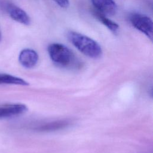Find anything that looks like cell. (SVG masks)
Here are the masks:
<instances>
[{
    "label": "cell",
    "instance_id": "1",
    "mask_svg": "<svg viewBox=\"0 0 153 153\" xmlns=\"http://www.w3.org/2000/svg\"><path fill=\"white\" fill-rule=\"evenodd\" d=\"M68 37L71 43L82 54L93 59L101 56L102 50L100 45L91 38L75 32H69Z\"/></svg>",
    "mask_w": 153,
    "mask_h": 153
},
{
    "label": "cell",
    "instance_id": "2",
    "mask_svg": "<svg viewBox=\"0 0 153 153\" xmlns=\"http://www.w3.org/2000/svg\"><path fill=\"white\" fill-rule=\"evenodd\" d=\"M48 52L52 61L61 67L70 68L74 66L77 63L72 51L63 44H50L48 47Z\"/></svg>",
    "mask_w": 153,
    "mask_h": 153
},
{
    "label": "cell",
    "instance_id": "3",
    "mask_svg": "<svg viewBox=\"0 0 153 153\" xmlns=\"http://www.w3.org/2000/svg\"><path fill=\"white\" fill-rule=\"evenodd\" d=\"M131 25L137 30L152 39L153 23L152 20L148 16L141 14H133L130 18Z\"/></svg>",
    "mask_w": 153,
    "mask_h": 153
},
{
    "label": "cell",
    "instance_id": "4",
    "mask_svg": "<svg viewBox=\"0 0 153 153\" xmlns=\"http://www.w3.org/2000/svg\"><path fill=\"white\" fill-rule=\"evenodd\" d=\"M27 111V107L22 103L8 104L0 106V118L13 117L23 114Z\"/></svg>",
    "mask_w": 153,
    "mask_h": 153
},
{
    "label": "cell",
    "instance_id": "5",
    "mask_svg": "<svg viewBox=\"0 0 153 153\" xmlns=\"http://www.w3.org/2000/svg\"><path fill=\"white\" fill-rule=\"evenodd\" d=\"M19 60L23 67L32 68L36 65L38 61V55L35 50L26 48L20 53Z\"/></svg>",
    "mask_w": 153,
    "mask_h": 153
},
{
    "label": "cell",
    "instance_id": "6",
    "mask_svg": "<svg viewBox=\"0 0 153 153\" xmlns=\"http://www.w3.org/2000/svg\"><path fill=\"white\" fill-rule=\"evenodd\" d=\"M91 2L97 11L103 14L113 16L117 11V6L114 0H91Z\"/></svg>",
    "mask_w": 153,
    "mask_h": 153
},
{
    "label": "cell",
    "instance_id": "7",
    "mask_svg": "<svg viewBox=\"0 0 153 153\" xmlns=\"http://www.w3.org/2000/svg\"><path fill=\"white\" fill-rule=\"evenodd\" d=\"M7 11L10 17L14 20L25 25H30L29 16L22 8L14 5H10L7 8Z\"/></svg>",
    "mask_w": 153,
    "mask_h": 153
},
{
    "label": "cell",
    "instance_id": "8",
    "mask_svg": "<svg viewBox=\"0 0 153 153\" xmlns=\"http://www.w3.org/2000/svg\"><path fill=\"white\" fill-rule=\"evenodd\" d=\"M14 84L20 85H27L29 83L23 79L10 74H0V84Z\"/></svg>",
    "mask_w": 153,
    "mask_h": 153
},
{
    "label": "cell",
    "instance_id": "9",
    "mask_svg": "<svg viewBox=\"0 0 153 153\" xmlns=\"http://www.w3.org/2000/svg\"><path fill=\"white\" fill-rule=\"evenodd\" d=\"M94 14L97 17V19L104 25H105L112 32H113L114 33H117L119 29V26L117 23L109 19L106 17V16L98 11H95L94 13Z\"/></svg>",
    "mask_w": 153,
    "mask_h": 153
},
{
    "label": "cell",
    "instance_id": "10",
    "mask_svg": "<svg viewBox=\"0 0 153 153\" xmlns=\"http://www.w3.org/2000/svg\"><path fill=\"white\" fill-rule=\"evenodd\" d=\"M53 1L62 8H67L69 5V0H53Z\"/></svg>",
    "mask_w": 153,
    "mask_h": 153
},
{
    "label": "cell",
    "instance_id": "11",
    "mask_svg": "<svg viewBox=\"0 0 153 153\" xmlns=\"http://www.w3.org/2000/svg\"><path fill=\"white\" fill-rule=\"evenodd\" d=\"M1 39H2V36H1V31H0V41H1Z\"/></svg>",
    "mask_w": 153,
    "mask_h": 153
}]
</instances>
